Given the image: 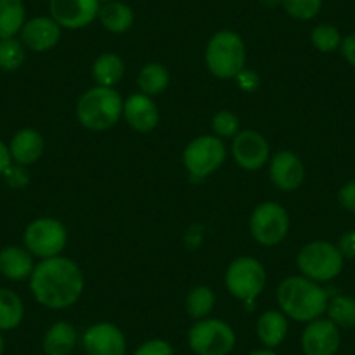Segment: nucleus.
<instances>
[{"label":"nucleus","instance_id":"nucleus-18","mask_svg":"<svg viewBox=\"0 0 355 355\" xmlns=\"http://www.w3.org/2000/svg\"><path fill=\"white\" fill-rule=\"evenodd\" d=\"M44 146L46 143H44L42 135L37 129L25 128L19 129L12 136L11 143H9V152H11L12 162L26 167L35 164L42 157Z\"/></svg>","mask_w":355,"mask_h":355},{"label":"nucleus","instance_id":"nucleus-19","mask_svg":"<svg viewBox=\"0 0 355 355\" xmlns=\"http://www.w3.org/2000/svg\"><path fill=\"white\" fill-rule=\"evenodd\" d=\"M33 268V256L26 248L6 245L4 249H0V274L9 281H26L32 277Z\"/></svg>","mask_w":355,"mask_h":355},{"label":"nucleus","instance_id":"nucleus-36","mask_svg":"<svg viewBox=\"0 0 355 355\" xmlns=\"http://www.w3.org/2000/svg\"><path fill=\"white\" fill-rule=\"evenodd\" d=\"M338 249L343 254V258L355 259V230L345 232L338 241Z\"/></svg>","mask_w":355,"mask_h":355},{"label":"nucleus","instance_id":"nucleus-12","mask_svg":"<svg viewBox=\"0 0 355 355\" xmlns=\"http://www.w3.org/2000/svg\"><path fill=\"white\" fill-rule=\"evenodd\" d=\"M235 164L244 171H258L270 162V145L261 132L254 129L241 131L232 143Z\"/></svg>","mask_w":355,"mask_h":355},{"label":"nucleus","instance_id":"nucleus-4","mask_svg":"<svg viewBox=\"0 0 355 355\" xmlns=\"http://www.w3.org/2000/svg\"><path fill=\"white\" fill-rule=\"evenodd\" d=\"M206 67L214 77L235 78L245 68L248 51L242 37L234 30H220L206 46Z\"/></svg>","mask_w":355,"mask_h":355},{"label":"nucleus","instance_id":"nucleus-16","mask_svg":"<svg viewBox=\"0 0 355 355\" xmlns=\"http://www.w3.org/2000/svg\"><path fill=\"white\" fill-rule=\"evenodd\" d=\"M19 40L33 53H46L58 46L61 40V26L51 16H35L26 19L19 30Z\"/></svg>","mask_w":355,"mask_h":355},{"label":"nucleus","instance_id":"nucleus-7","mask_svg":"<svg viewBox=\"0 0 355 355\" xmlns=\"http://www.w3.org/2000/svg\"><path fill=\"white\" fill-rule=\"evenodd\" d=\"M225 286L234 298L252 305L266 286V270L252 256H241L228 265Z\"/></svg>","mask_w":355,"mask_h":355},{"label":"nucleus","instance_id":"nucleus-35","mask_svg":"<svg viewBox=\"0 0 355 355\" xmlns=\"http://www.w3.org/2000/svg\"><path fill=\"white\" fill-rule=\"evenodd\" d=\"M338 200L350 213H355V180L345 183L338 192Z\"/></svg>","mask_w":355,"mask_h":355},{"label":"nucleus","instance_id":"nucleus-8","mask_svg":"<svg viewBox=\"0 0 355 355\" xmlns=\"http://www.w3.org/2000/svg\"><path fill=\"white\" fill-rule=\"evenodd\" d=\"M225 159H227V146L223 139L214 135L197 136L183 150L185 169L196 180H202L216 173L223 166Z\"/></svg>","mask_w":355,"mask_h":355},{"label":"nucleus","instance_id":"nucleus-30","mask_svg":"<svg viewBox=\"0 0 355 355\" xmlns=\"http://www.w3.org/2000/svg\"><path fill=\"white\" fill-rule=\"evenodd\" d=\"M341 40H343V37H341L340 30L333 25H327V23L315 26L310 33L312 46L324 54L334 53L336 49H340Z\"/></svg>","mask_w":355,"mask_h":355},{"label":"nucleus","instance_id":"nucleus-28","mask_svg":"<svg viewBox=\"0 0 355 355\" xmlns=\"http://www.w3.org/2000/svg\"><path fill=\"white\" fill-rule=\"evenodd\" d=\"M327 319L340 329L355 327V298L352 296H333L327 302Z\"/></svg>","mask_w":355,"mask_h":355},{"label":"nucleus","instance_id":"nucleus-14","mask_svg":"<svg viewBox=\"0 0 355 355\" xmlns=\"http://www.w3.org/2000/svg\"><path fill=\"white\" fill-rule=\"evenodd\" d=\"M300 343L305 355H336L341 345L340 327L329 319L319 317L306 324Z\"/></svg>","mask_w":355,"mask_h":355},{"label":"nucleus","instance_id":"nucleus-39","mask_svg":"<svg viewBox=\"0 0 355 355\" xmlns=\"http://www.w3.org/2000/svg\"><path fill=\"white\" fill-rule=\"evenodd\" d=\"M11 164H12V159H11V152H9V146L0 139V176L4 174V171L8 169Z\"/></svg>","mask_w":355,"mask_h":355},{"label":"nucleus","instance_id":"nucleus-20","mask_svg":"<svg viewBox=\"0 0 355 355\" xmlns=\"http://www.w3.org/2000/svg\"><path fill=\"white\" fill-rule=\"evenodd\" d=\"M289 333V319L281 310H266L256 320V336L265 348L275 350L286 341Z\"/></svg>","mask_w":355,"mask_h":355},{"label":"nucleus","instance_id":"nucleus-25","mask_svg":"<svg viewBox=\"0 0 355 355\" xmlns=\"http://www.w3.org/2000/svg\"><path fill=\"white\" fill-rule=\"evenodd\" d=\"M25 305L18 293L0 288V333L12 331L23 322Z\"/></svg>","mask_w":355,"mask_h":355},{"label":"nucleus","instance_id":"nucleus-24","mask_svg":"<svg viewBox=\"0 0 355 355\" xmlns=\"http://www.w3.org/2000/svg\"><path fill=\"white\" fill-rule=\"evenodd\" d=\"M26 21L23 0H0V40L16 37Z\"/></svg>","mask_w":355,"mask_h":355},{"label":"nucleus","instance_id":"nucleus-17","mask_svg":"<svg viewBox=\"0 0 355 355\" xmlns=\"http://www.w3.org/2000/svg\"><path fill=\"white\" fill-rule=\"evenodd\" d=\"M122 117L131 129L138 132H150L159 124V108L153 98L143 93H135L124 100V112Z\"/></svg>","mask_w":355,"mask_h":355},{"label":"nucleus","instance_id":"nucleus-37","mask_svg":"<svg viewBox=\"0 0 355 355\" xmlns=\"http://www.w3.org/2000/svg\"><path fill=\"white\" fill-rule=\"evenodd\" d=\"M340 51L341 54H343L345 61H347L348 64H352V67H355V32L348 33L347 37H343Z\"/></svg>","mask_w":355,"mask_h":355},{"label":"nucleus","instance_id":"nucleus-32","mask_svg":"<svg viewBox=\"0 0 355 355\" xmlns=\"http://www.w3.org/2000/svg\"><path fill=\"white\" fill-rule=\"evenodd\" d=\"M211 128H213V135L221 139H234L235 136L241 132V122L234 112L221 110L214 114L213 121H211Z\"/></svg>","mask_w":355,"mask_h":355},{"label":"nucleus","instance_id":"nucleus-3","mask_svg":"<svg viewBox=\"0 0 355 355\" xmlns=\"http://www.w3.org/2000/svg\"><path fill=\"white\" fill-rule=\"evenodd\" d=\"M77 119L89 131H107L122 119L124 100L115 87L94 85L87 89L77 101Z\"/></svg>","mask_w":355,"mask_h":355},{"label":"nucleus","instance_id":"nucleus-13","mask_svg":"<svg viewBox=\"0 0 355 355\" xmlns=\"http://www.w3.org/2000/svg\"><path fill=\"white\" fill-rule=\"evenodd\" d=\"M98 0H49V16L67 30H80L98 19Z\"/></svg>","mask_w":355,"mask_h":355},{"label":"nucleus","instance_id":"nucleus-11","mask_svg":"<svg viewBox=\"0 0 355 355\" xmlns=\"http://www.w3.org/2000/svg\"><path fill=\"white\" fill-rule=\"evenodd\" d=\"M85 355H125L128 340L119 326L112 322H96L89 326L80 338Z\"/></svg>","mask_w":355,"mask_h":355},{"label":"nucleus","instance_id":"nucleus-38","mask_svg":"<svg viewBox=\"0 0 355 355\" xmlns=\"http://www.w3.org/2000/svg\"><path fill=\"white\" fill-rule=\"evenodd\" d=\"M235 78H237L239 85H241L242 89H245V91H254V89L259 85L258 75L252 73V71H249V70H245V68Z\"/></svg>","mask_w":355,"mask_h":355},{"label":"nucleus","instance_id":"nucleus-9","mask_svg":"<svg viewBox=\"0 0 355 355\" xmlns=\"http://www.w3.org/2000/svg\"><path fill=\"white\" fill-rule=\"evenodd\" d=\"M68 232L67 227L56 218H37L23 234V244L30 254L40 259L61 256L67 248Z\"/></svg>","mask_w":355,"mask_h":355},{"label":"nucleus","instance_id":"nucleus-6","mask_svg":"<svg viewBox=\"0 0 355 355\" xmlns=\"http://www.w3.org/2000/svg\"><path fill=\"white\" fill-rule=\"evenodd\" d=\"M187 340L196 355H230L237 345V334L225 320L206 317L192 324Z\"/></svg>","mask_w":355,"mask_h":355},{"label":"nucleus","instance_id":"nucleus-40","mask_svg":"<svg viewBox=\"0 0 355 355\" xmlns=\"http://www.w3.org/2000/svg\"><path fill=\"white\" fill-rule=\"evenodd\" d=\"M248 355H279L277 352L275 350H272V348H258V350H252V352H249Z\"/></svg>","mask_w":355,"mask_h":355},{"label":"nucleus","instance_id":"nucleus-26","mask_svg":"<svg viewBox=\"0 0 355 355\" xmlns=\"http://www.w3.org/2000/svg\"><path fill=\"white\" fill-rule=\"evenodd\" d=\"M169 85V71L160 63H146L139 70L138 87L139 93L153 98L162 94Z\"/></svg>","mask_w":355,"mask_h":355},{"label":"nucleus","instance_id":"nucleus-1","mask_svg":"<svg viewBox=\"0 0 355 355\" xmlns=\"http://www.w3.org/2000/svg\"><path fill=\"white\" fill-rule=\"evenodd\" d=\"M30 291L42 306L64 310L75 305L84 293V274L70 258L40 259L30 277Z\"/></svg>","mask_w":355,"mask_h":355},{"label":"nucleus","instance_id":"nucleus-23","mask_svg":"<svg viewBox=\"0 0 355 355\" xmlns=\"http://www.w3.org/2000/svg\"><path fill=\"white\" fill-rule=\"evenodd\" d=\"M124 61L115 53H103L94 60L93 77L98 85L103 87H115L124 77Z\"/></svg>","mask_w":355,"mask_h":355},{"label":"nucleus","instance_id":"nucleus-22","mask_svg":"<svg viewBox=\"0 0 355 355\" xmlns=\"http://www.w3.org/2000/svg\"><path fill=\"white\" fill-rule=\"evenodd\" d=\"M98 19L110 33H125L135 25V11L121 0H114L108 4H101Z\"/></svg>","mask_w":355,"mask_h":355},{"label":"nucleus","instance_id":"nucleus-41","mask_svg":"<svg viewBox=\"0 0 355 355\" xmlns=\"http://www.w3.org/2000/svg\"><path fill=\"white\" fill-rule=\"evenodd\" d=\"M4 347H6V343H4V336H2V333H0V355L4 354Z\"/></svg>","mask_w":355,"mask_h":355},{"label":"nucleus","instance_id":"nucleus-5","mask_svg":"<svg viewBox=\"0 0 355 355\" xmlns=\"http://www.w3.org/2000/svg\"><path fill=\"white\" fill-rule=\"evenodd\" d=\"M345 258L338 245L327 241H312L300 249L296 265L302 275L315 282H329L343 270Z\"/></svg>","mask_w":355,"mask_h":355},{"label":"nucleus","instance_id":"nucleus-31","mask_svg":"<svg viewBox=\"0 0 355 355\" xmlns=\"http://www.w3.org/2000/svg\"><path fill=\"white\" fill-rule=\"evenodd\" d=\"M284 11L298 21H310L322 9L324 0H279Z\"/></svg>","mask_w":355,"mask_h":355},{"label":"nucleus","instance_id":"nucleus-34","mask_svg":"<svg viewBox=\"0 0 355 355\" xmlns=\"http://www.w3.org/2000/svg\"><path fill=\"white\" fill-rule=\"evenodd\" d=\"M2 176H4L6 183H8V185L15 190L25 189L30 182V174H28V171H26V167L19 166V164H15V162H12L11 166L4 171V174H2Z\"/></svg>","mask_w":355,"mask_h":355},{"label":"nucleus","instance_id":"nucleus-33","mask_svg":"<svg viewBox=\"0 0 355 355\" xmlns=\"http://www.w3.org/2000/svg\"><path fill=\"white\" fill-rule=\"evenodd\" d=\"M132 355H176L173 345L162 338H152L146 340L132 352Z\"/></svg>","mask_w":355,"mask_h":355},{"label":"nucleus","instance_id":"nucleus-27","mask_svg":"<svg viewBox=\"0 0 355 355\" xmlns=\"http://www.w3.org/2000/svg\"><path fill=\"white\" fill-rule=\"evenodd\" d=\"M216 303V295L209 286H197L189 293L185 300V309L190 319L200 320L211 315Z\"/></svg>","mask_w":355,"mask_h":355},{"label":"nucleus","instance_id":"nucleus-2","mask_svg":"<svg viewBox=\"0 0 355 355\" xmlns=\"http://www.w3.org/2000/svg\"><path fill=\"white\" fill-rule=\"evenodd\" d=\"M329 295L319 282L305 275L286 277L277 288V303L281 312L295 322L309 324L326 313Z\"/></svg>","mask_w":355,"mask_h":355},{"label":"nucleus","instance_id":"nucleus-15","mask_svg":"<svg viewBox=\"0 0 355 355\" xmlns=\"http://www.w3.org/2000/svg\"><path fill=\"white\" fill-rule=\"evenodd\" d=\"M270 182L281 192H295L303 185L305 180V166L302 159L291 150H281L270 159Z\"/></svg>","mask_w":355,"mask_h":355},{"label":"nucleus","instance_id":"nucleus-29","mask_svg":"<svg viewBox=\"0 0 355 355\" xmlns=\"http://www.w3.org/2000/svg\"><path fill=\"white\" fill-rule=\"evenodd\" d=\"M26 58V47L16 37L0 40V70L16 71Z\"/></svg>","mask_w":355,"mask_h":355},{"label":"nucleus","instance_id":"nucleus-10","mask_svg":"<svg viewBox=\"0 0 355 355\" xmlns=\"http://www.w3.org/2000/svg\"><path fill=\"white\" fill-rule=\"evenodd\" d=\"M289 213L279 202H261L254 207L249 220V230L258 244L272 248L281 244L289 234Z\"/></svg>","mask_w":355,"mask_h":355},{"label":"nucleus","instance_id":"nucleus-42","mask_svg":"<svg viewBox=\"0 0 355 355\" xmlns=\"http://www.w3.org/2000/svg\"><path fill=\"white\" fill-rule=\"evenodd\" d=\"M100 4H108V2H114V0H98Z\"/></svg>","mask_w":355,"mask_h":355},{"label":"nucleus","instance_id":"nucleus-21","mask_svg":"<svg viewBox=\"0 0 355 355\" xmlns=\"http://www.w3.org/2000/svg\"><path fill=\"white\" fill-rule=\"evenodd\" d=\"M78 345V331L67 320H58L42 338L44 355H71Z\"/></svg>","mask_w":355,"mask_h":355}]
</instances>
